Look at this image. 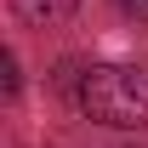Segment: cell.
Returning <instances> with one entry per match:
<instances>
[{"instance_id":"cell-1","label":"cell","mask_w":148,"mask_h":148,"mask_svg":"<svg viewBox=\"0 0 148 148\" xmlns=\"http://www.w3.org/2000/svg\"><path fill=\"white\" fill-rule=\"evenodd\" d=\"M74 103H80V114H91L97 125L137 131V125H148V69L91 63V69H80V80H74Z\"/></svg>"},{"instance_id":"cell-2","label":"cell","mask_w":148,"mask_h":148,"mask_svg":"<svg viewBox=\"0 0 148 148\" xmlns=\"http://www.w3.org/2000/svg\"><path fill=\"white\" fill-rule=\"evenodd\" d=\"M12 6H17L23 23H40V29H46V23H63L80 0H12Z\"/></svg>"},{"instance_id":"cell-3","label":"cell","mask_w":148,"mask_h":148,"mask_svg":"<svg viewBox=\"0 0 148 148\" xmlns=\"http://www.w3.org/2000/svg\"><path fill=\"white\" fill-rule=\"evenodd\" d=\"M114 6H120L125 17H148V0H114Z\"/></svg>"}]
</instances>
